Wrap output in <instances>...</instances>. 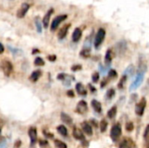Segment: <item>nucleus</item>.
Listing matches in <instances>:
<instances>
[{"label":"nucleus","instance_id":"obj_6","mask_svg":"<svg viewBox=\"0 0 149 148\" xmlns=\"http://www.w3.org/2000/svg\"><path fill=\"white\" fill-rule=\"evenodd\" d=\"M143 79H144V73L138 72V73H137V76H136V78H135V80H134V81L132 83V85H130V91H134V90H136V89L141 85V84L142 83Z\"/></svg>","mask_w":149,"mask_h":148},{"label":"nucleus","instance_id":"obj_33","mask_svg":"<svg viewBox=\"0 0 149 148\" xmlns=\"http://www.w3.org/2000/svg\"><path fill=\"white\" fill-rule=\"evenodd\" d=\"M0 148H6V140L2 136H0Z\"/></svg>","mask_w":149,"mask_h":148},{"label":"nucleus","instance_id":"obj_35","mask_svg":"<svg viewBox=\"0 0 149 148\" xmlns=\"http://www.w3.org/2000/svg\"><path fill=\"white\" fill-rule=\"evenodd\" d=\"M43 133H44V135H45L46 138H48V139L53 138V134L51 133H49V132H47L46 130H44V131H43Z\"/></svg>","mask_w":149,"mask_h":148},{"label":"nucleus","instance_id":"obj_34","mask_svg":"<svg viewBox=\"0 0 149 148\" xmlns=\"http://www.w3.org/2000/svg\"><path fill=\"white\" fill-rule=\"evenodd\" d=\"M126 129H127V131H128V132H132V131L134 130V124H133L132 122L127 123V125H126Z\"/></svg>","mask_w":149,"mask_h":148},{"label":"nucleus","instance_id":"obj_25","mask_svg":"<svg viewBox=\"0 0 149 148\" xmlns=\"http://www.w3.org/2000/svg\"><path fill=\"white\" fill-rule=\"evenodd\" d=\"M115 96V91L114 89H109L106 94V99H108V100H111L113 97Z\"/></svg>","mask_w":149,"mask_h":148},{"label":"nucleus","instance_id":"obj_30","mask_svg":"<svg viewBox=\"0 0 149 148\" xmlns=\"http://www.w3.org/2000/svg\"><path fill=\"white\" fill-rule=\"evenodd\" d=\"M34 64H35V65H37V66H42V65H45V61H44V59L41 58L40 57H37V58H35V60H34Z\"/></svg>","mask_w":149,"mask_h":148},{"label":"nucleus","instance_id":"obj_9","mask_svg":"<svg viewBox=\"0 0 149 148\" xmlns=\"http://www.w3.org/2000/svg\"><path fill=\"white\" fill-rule=\"evenodd\" d=\"M76 111H77V113H79V114H84V113H86V111H87V104H86V102L84 101V100L79 101V102L78 103V105H77Z\"/></svg>","mask_w":149,"mask_h":148},{"label":"nucleus","instance_id":"obj_46","mask_svg":"<svg viewBox=\"0 0 149 148\" xmlns=\"http://www.w3.org/2000/svg\"><path fill=\"white\" fill-rule=\"evenodd\" d=\"M107 83V80H104V81H102V83H101V87H104L105 85H106V84Z\"/></svg>","mask_w":149,"mask_h":148},{"label":"nucleus","instance_id":"obj_17","mask_svg":"<svg viewBox=\"0 0 149 148\" xmlns=\"http://www.w3.org/2000/svg\"><path fill=\"white\" fill-rule=\"evenodd\" d=\"M41 75H42L41 71H40V70H36V71H34V72L31 74V76H30V80H31V82H37V81L39 79V78L41 77Z\"/></svg>","mask_w":149,"mask_h":148},{"label":"nucleus","instance_id":"obj_3","mask_svg":"<svg viewBox=\"0 0 149 148\" xmlns=\"http://www.w3.org/2000/svg\"><path fill=\"white\" fill-rule=\"evenodd\" d=\"M0 66H1L2 71L3 72L4 75L7 76V77H9V76L11 74V72H13V65H12V64H11L10 61H8V60H3V61L1 62Z\"/></svg>","mask_w":149,"mask_h":148},{"label":"nucleus","instance_id":"obj_19","mask_svg":"<svg viewBox=\"0 0 149 148\" xmlns=\"http://www.w3.org/2000/svg\"><path fill=\"white\" fill-rule=\"evenodd\" d=\"M91 104H92V106H93V110H94L96 113H101V111H102V106H101L100 102H99V101L96 100V99H93V100H92Z\"/></svg>","mask_w":149,"mask_h":148},{"label":"nucleus","instance_id":"obj_12","mask_svg":"<svg viewBox=\"0 0 149 148\" xmlns=\"http://www.w3.org/2000/svg\"><path fill=\"white\" fill-rule=\"evenodd\" d=\"M120 148H137L136 145L134 143V141L130 139L128 140H124L120 144Z\"/></svg>","mask_w":149,"mask_h":148},{"label":"nucleus","instance_id":"obj_31","mask_svg":"<svg viewBox=\"0 0 149 148\" xmlns=\"http://www.w3.org/2000/svg\"><path fill=\"white\" fill-rule=\"evenodd\" d=\"M99 79H100V74H99V72H94V73L93 74V76H92V80H93V83H97V82L99 81Z\"/></svg>","mask_w":149,"mask_h":148},{"label":"nucleus","instance_id":"obj_49","mask_svg":"<svg viewBox=\"0 0 149 148\" xmlns=\"http://www.w3.org/2000/svg\"><path fill=\"white\" fill-rule=\"evenodd\" d=\"M10 1H12V0H10Z\"/></svg>","mask_w":149,"mask_h":148},{"label":"nucleus","instance_id":"obj_36","mask_svg":"<svg viewBox=\"0 0 149 148\" xmlns=\"http://www.w3.org/2000/svg\"><path fill=\"white\" fill-rule=\"evenodd\" d=\"M39 145H40V147H47V146H48V141H47V140H39Z\"/></svg>","mask_w":149,"mask_h":148},{"label":"nucleus","instance_id":"obj_27","mask_svg":"<svg viewBox=\"0 0 149 148\" xmlns=\"http://www.w3.org/2000/svg\"><path fill=\"white\" fill-rule=\"evenodd\" d=\"M127 76H126V75H124V76L121 78V79L120 80V82H119V84H118V88H119V89H123V88H124L125 83H126V81H127Z\"/></svg>","mask_w":149,"mask_h":148},{"label":"nucleus","instance_id":"obj_32","mask_svg":"<svg viewBox=\"0 0 149 148\" xmlns=\"http://www.w3.org/2000/svg\"><path fill=\"white\" fill-rule=\"evenodd\" d=\"M117 76H118V74H117V72H116L115 70H110V71L108 72V77H109L110 79L116 78Z\"/></svg>","mask_w":149,"mask_h":148},{"label":"nucleus","instance_id":"obj_23","mask_svg":"<svg viewBox=\"0 0 149 148\" xmlns=\"http://www.w3.org/2000/svg\"><path fill=\"white\" fill-rule=\"evenodd\" d=\"M35 24H36V28H37V31L38 33H41L42 32V23H41V19L39 17H35Z\"/></svg>","mask_w":149,"mask_h":148},{"label":"nucleus","instance_id":"obj_2","mask_svg":"<svg viewBox=\"0 0 149 148\" xmlns=\"http://www.w3.org/2000/svg\"><path fill=\"white\" fill-rule=\"evenodd\" d=\"M120 135H121V126L120 124L117 123L112 127L110 132V136L113 141H117L120 139Z\"/></svg>","mask_w":149,"mask_h":148},{"label":"nucleus","instance_id":"obj_39","mask_svg":"<svg viewBox=\"0 0 149 148\" xmlns=\"http://www.w3.org/2000/svg\"><path fill=\"white\" fill-rule=\"evenodd\" d=\"M148 135H149V125L147 126V128H146V130H145V132H144V138L146 139Z\"/></svg>","mask_w":149,"mask_h":148},{"label":"nucleus","instance_id":"obj_37","mask_svg":"<svg viewBox=\"0 0 149 148\" xmlns=\"http://www.w3.org/2000/svg\"><path fill=\"white\" fill-rule=\"evenodd\" d=\"M81 68H82V66H81V65H75L72 66V71H73V72H77V71H79Z\"/></svg>","mask_w":149,"mask_h":148},{"label":"nucleus","instance_id":"obj_41","mask_svg":"<svg viewBox=\"0 0 149 148\" xmlns=\"http://www.w3.org/2000/svg\"><path fill=\"white\" fill-rule=\"evenodd\" d=\"M67 95L69 96V97H74V92H72V91H68L67 92Z\"/></svg>","mask_w":149,"mask_h":148},{"label":"nucleus","instance_id":"obj_45","mask_svg":"<svg viewBox=\"0 0 149 148\" xmlns=\"http://www.w3.org/2000/svg\"><path fill=\"white\" fill-rule=\"evenodd\" d=\"M89 87H90V89L92 90V92H96V89H95V87H93L91 84H89Z\"/></svg>","mask_w":149,"mask_h":148},{"label":"nucleus","instance_id":"obj_1","mask_svg":"<svg viewBox=\"0 0 149 148\" xmlns=\"http://www.w3.org/2000/svg\"><path fill=\"white\" fill-rule=\"evenodd\" d=\"M105 37H106V31H105V29L100 28L98 31V32L95 36V39H94V47L96 49H99L100 46L102 44V43L105 39Z\"/></svg>","mask_w":149,"mask_h":148},{"label":"nucleus","instance_id":"obj_47","mask_svg":"<svg viewBox=\"0 0 149 148\" xmlns=\"http://www.w3.org/2000/svg\"><path fill=\"white\" fill-rule=\"evenodd\" d=\"M1 131H2V130H1V126H0V134H1Z\"/></svg>","mask_w":149,"mask_h":148},{"label":"nucleus","instance_id":"obj_28","mask_svg":"<svg viewBox=\"0 0 149 148\" xmlns=\"http://www.w3.org/2000/svg\"><path fill=\"white\" fill-rule=\"evenodd\" d=\"M107 126H108L107 122L105 120H101V122H100V131H101L102 133H105V132H106V130L107 129Z\"/></svg>","mask_w":149,"mask_h":148},{"label":"nucleus","instance_id":"obj_18","mask_svg":"<svg viewBox=\"0 0 149 148\" xmlns=\"http://www.w3.org/2000/svg\"><path fill=\"white\" fill-rule=\"evenodd\" d=\"M76 91L80 96H83V97L86 96V94H87V92H86V88L84 87V85L81 83H78L76 85Z\"/></svg>","mask_w":149,"mask_h":148},{"label":"nucleus","instance_id":"obj_4","mask_svg":"<svg viewBox=\"0 0 149 148\" xmlns=\"http://www.w3.org/2000/svg\"><path fill=\"white\" fill-rule=\"evenodd\" d=\"M67 18V15H59L58 17H56L53 21L52 22V24H51V31H55L57 30V28L58 27V25L63 22L65 21V19Z\"/></svg>","mask_w":149,"mask_h":148},{"label":"nucleus","instance_id":"obj_10","mask_svg":"<svg viewBox=\"0 0 149 148\" xmlns=\"http://www.w3.org/2000/svg\"><path fill=\"white\" fill-rule=\"evenodd\" d=\"M52 13H53V9H50V10L45 13V15L44 17H43L42 23H43V25H44V27H45V29L48 28L49 22H50V18H51V16H52Z\"/></svg>","mask_w":149,"mask_h":148},{"label":"nucleus","instance_id":"obj_15","mask_svg":"<svg viewBox=\"0 0 149 148\" xmlns=\"http://www.w3.org/2000/svg\"><path fill=\"white\" fill-rule=\"evenodd\" d=\"M81 37H82V31L79 28H76L73 31V33H72V41L77 43V42H79L80 40Z\"/></svg>","mask_w":149,"mask_h":148},{"label":"nucleus","instance_id":"obj_40","mask_svg":"<svg viewBox=\"0 0 149 148\" xmlns=\"http://www.w3.org/2000/svg\"><path fill=\"white\" fill-rule=\"evenodd\" d=\"M20 146H21V141L20 140H17L16 143H15V147L18 148L20 147Z\"/></svg>","mask_w":149,"mask_h":148},{"label":"nucleus","instance_id":"obj_20","mask_svg":"<svg viewBox=\"0 0 149 148\" xmlns=\"http://www.w3.org/2000/svg\"><path fill=\"white\" fill-rule=\"evenodd\" d=\"M81 126H82L83 132H84L85 133H86V134H87V135H89V136H91V135L93 134V129H92V126H91L88 123H86V122H83V123L81 124Z\"/></svg>","mask_w":149,"mask_h":148},{"label":"nucleus","instance_id":"obj_13","mask_svg":"<svg viewBox=\"0 0 149 148\" xmlns=\"http://www.w3.org/2000/svg\"><path fill=\"white\" fill-rule=\"evenodd\" d=\"M70 26H71L70 24H65V25H64V26L60 29V31H59L58 33V38L59 39H63V38H65L66 37Z\"/></svg>","mask_w":149,"mask_h":148},{"label":"nucleus","instance_id":"obj_38","mask_svg":"<svg viewBox=\"0 0 149 148\" xmlns=\"http://www.w3.org/2000/svg\"><path fill=\"white\" fill-rule=\"evenodd\" d=\"M47 58H48V60H49V61L53 62V61H55V60H56L57 57H56L55 55H50V56H48V57H47Z\"/></svg>","mask_w":149,"mask_h":148},{"label":"nucleus","instance_id":"obj_21","mask_svg":"<svg viewBox=\"0 0 149 148\" xmlns=\"http://www.w3.org/2000/svg\"><path fill=\"white\" fill-rule=\"evenodd\" d=\"M60 118H61L62 121H63L64 123L67 124V125H71V124L72 123V118H71L68 114H66L65 113H61V114H60Z\"/></svg>","mask_w":149,"mask_h":148},{"label":"nucleus","instance_id":"obj_7","mask_svg":"<svg viewBox=\"0 0 149 148\" xmlns=\"http://www.w3.org/2000/svg\"><path fill=\"white\" fill-rule=\"evenodd\" d=\"M28 134L31 140V147H33L38 140V132L36 127H31L28 131Z\"/></svg>","mask_w":149,"mask_h":148},{"label":"nucleus","instance_id":"obj_5","mask_svg":"<svg viewBox=\"0 0 149 148\" xmlns=\"http://www.w3.org/2000/svg\"><path fill=\"white\" fill-rule=\"evenodd\" d=\"M146 106H147V99L145 98H142L135 106V113L138 116H142L144 114Z\"/></svg>","mask_w":149,"mask_h":148},{"label":"nucleus","instance_id":"obj_16","mask_svg":"<svg viewBox=\"0 0 149 148\" xmlns=\"http://www.w3.org/2000/svg\"><path fill=\"white\" fill-rule=\"evenodd\" d=\"M113 51L111 49L107 50V51L106 52V56H105V64L107 65H110L111 63H112V60H113Z\"/></svg>","mask_w":149,"mask_h":148},{"label":"nucleus","instance_id":"obj_24","mask_svg":"<svg viewBox=\"0 0 149 148\" xmlns=\"http://www.w3.org/2000/svg\"><path fill=\"white\" fill-rule=\"evenodd\" d=\"M117 113V107L116 106H113L108 112H107V117L109 119H113L116 116Z\"/></svg>","mask_w":149,"mask_h":148},{"label":"nucleus","instance_id":"obj_22","mask_svg":"<svg viewBox=\"0 0 149 148\" xmlns=\"http://www.w3.org/2000/svg\"><path fill=\"white\" fill-rule=\"evenodd\" d=\"M57 130H58V133H60L62 136H65V137H66V136L68 135V131H67L66 127H65V126H63V125H60V126H58L57 127Z\"/></svg>","mask_w":149,"mask_h":148},{"label":"nucleus","instance_id":"obj_26","mask_svg":"<svg viewBox=\"0 0 149 148\" xmlns=\"http://www.w3.org/2000/svg\"><path fill=\"white\" fill-rule=\"evenodd\" d=\"M54 145L57 148H67V146H66L65 143H64L63 141L58 140H54Z\"/></svg>","mask_w":149,"mask_h":148},{"label":"nucleus","instance_id":"obj_8","mask_svg":"<svg viewBox=\"0 0 149 148\" xmlns=\"http://www.w3.org/2000/svg\"><path fill=\"white\" fill-rule=\"evenodd\" d=\"M29 9H30V4H29V3H22L20 9H19V10H17V17L18 18H23V17L26 15V13H27V11L29 10Z\"/></svg>","mask_w":149,"mask_h":148},{"label":"nucleus","instance_id":"obj_43","mask_svg":"<svg viewBox=\"0 0 149 148\" xmlns=\"http://www.w3.org/2000/svg\"><path fill=\"white\" fill-rule=\"evenodd\" d=\"M146 140V145H147V148H149V135L145 139Z\"/></svg>","mask_w":149,"mask_h":148},{"label":"nucleus","instance_id":"obj_14","mask_svg":"<svg viewBox=\"0 0 149 148\" xmlns=\"http://www.w3.org/2000/svg\"><path fill=\"white\" fill-rule=\"evenodd\" d=\"M127 50V43L125 41H120L116 44V51L118 54H123Z\"/></svg>","mask_w":149,"mask_h":148},{"label":"nucleus","instance_id":"obj_29","mask_svg":"<svg viewBox=\"0 0 149 148\" xmlns=\"http://www.w3.org/2000/svg\"><path fill=\"white\" fill-rule=\"evenodd\" d=\"M134 67L133 65H130L127 68L126 72H125V75L126 76H132L134 73Z\"/></svg>","mask_w":149,"mask_h":148},{"label":"nucleus","instance_id":"obj_44","mask_svg":"<svg viewBox=\"0 0 149 148\" xmlns=\"http://www.w3.org/2000/svg\"><path fill=\"white\" fill-rule=\"evenodd\" d=\"M38 52H39V50H38V49H33L31 53H32V54H37V53H38Z\"/></svg>","mask_w":149,"mask_h":148},{"label":"nucleus","instance_id":"obj_11","mask_svg":"<svg viewBox=\"0 0 149 148\" xmlns=\"http://www.w3.org/2000/svg\"><path fill=\"white\" fill-rule=\"evenodd\" d=\"M72 134H73V137H74L76 140H80V141H82V142H85L86 139H85L84 133H82V131H81V130H79V128H74V129H73V133H72Z\"/></svg>","mask_w":149,"mask_h":148},{"label":"nucleus","instance_id":"obj_42","mask_svg":"<svg viewBox=\"0 0 149 148\" xmlns=\"http://www.w3.org/2000/svg\"><path fill=\"white\" fill-rule=\"evenodd\" d=\"M3 51H4V47H3V45L0 43V54H2Z\"/></svg>","mask_w":149,"mask_h":148},{"label":"nucleus","instance_id":"obj_48","mask_svg":"<svg viewBox=\"0 0 149 148\" xmlns=\"http://www.w3.org/2000/svg\"><path fill=\"white\" fill-rule=\"evenodd\" d=\"M148 85H149V79H148Z\"/></svg>","mask_w":149,"mask_h":148}]
</instances>
